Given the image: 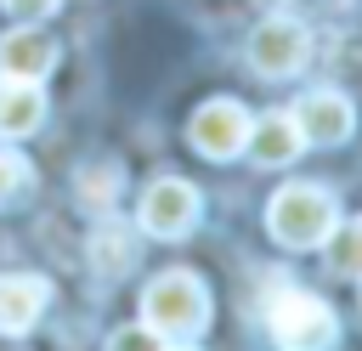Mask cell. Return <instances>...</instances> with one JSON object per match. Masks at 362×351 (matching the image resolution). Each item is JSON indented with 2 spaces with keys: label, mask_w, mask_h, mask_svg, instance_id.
I'll return each instance as SVG.
<instances>
[{
  "label": "cell",
  "mask_w": 362,
  "mask_h": 351,
  "mask_svg": "<svg viewBox=\"0 0 362 351\" xmlns=\"http://www.w3.org/2000/svg\"><path fill=\"white\" fill-rule=\"evenodd\" d=\"M198 215H204V198H198V187L181 181V176H158V181L141 192V232H147V238L175 243V238H187V232L198 226Z\"/></svg>",
  "instance_id": "5b68a950"
},
{
  "label": "cell",
  "mask_w": 362,
  "mask_h": 351,
  "mask_svg": "<svg viewBox=\"0 0 362 351\" xmlns=\"http://www.w3.org/2000/svg\"><path fill=\"white\" fill-rule=\"evenodd\" d=\"M45 119V91L34 79H6L0 85V136H28Z\"/></svg>",
  "instance_id": "8fae6325"
},
{
  "label": "cell",
  "mask_w": 362,
  "mask_h": 351,
  "mask_svg": "<svg viewBox=\"0 0 362 351\" xmlns=\"http://www.w3.org/2000/svg\"><path fill=\"white\" fill-rule=\"evenodd\" d=\"M334 221H339L334 192L328 187H311V181H288L266 204V232L283 249H322L328 232H334Z\"/></svg>",
  "instance_id": "3957f363"
},
{
  "label": "cell",
  "mask_w": 362,
  "mask_h": 351,
  "mask_svg": "<svg viewBox=\"0 0 362 351\" xmlns=\"http://www.w3.org/2000/svg\"><path fill=\"white\" fill-rule=\"evenodd\" d=\"M28 181H34L28 159H23V153H11V147H0V209H6V204H17V198L28 192Z\"/></svg>",
  "instance_id": "9a60e30c"
},
{
  "label": "cell",
  "mask_w": 362,
  "mask_h": 351,
  "mask_svg": "<svg viewBox=\"0 0 362 351\" xmlns=\"http://www.w3.org/2000/svg\"><path fill=\"white\" fill-rule=\"evenodd\" d=\"M328 243H334V272L362 277V215H356V221H334Z\"/></svg>",
  "instance_id": "5bb4252c"
},
{
  "label": "cell",
  "mask_w": 362,
  "mask_h": 351,
  "mask_svg": "<svg viewBox=\"0 0 362 351\" xmlns=\"http://www.w3.org/2000/svg\"><path fill=\"white\" fill-rule=\"evenodd\" d=\"M107 351H164V340H158L147 323H130V328H119V334L107 340Z\"/></svg>",
  "instance_id": "2e32d148"
},
{
  "label": "cell",
  "mask_w": 362,
  "mask_h": 351,
  "mask_svg": "<svg viewBox=\"0 0 362 351\" xmlns=\"http://www.w3.org/2000/svg\"><path fill=\"white\" fill-rule=\"evenodd\" d=\"M45 300H51V283L45 277L6 272L0 277V334H28L40 323V311H45Z\"/></svg>",
  "instance_id": "ba28073f"
},
{
  "label": "cell",
  "mask_w": 362,
  "mask_h": 351,
  "mask_svg": "<svg viewBox=\"0 0 362 351\" xmlns=\"http://www.w3.org/2000/svg\"><path fill=\"white\" fill-rule=\"evenodd\" d=\"M305 57H311V34H305L300 17H266V23H255V34H249V68L255 74L294 79L305 68Z\"/></svg>",
  "instance_id": "277c9868"
},
{
  "label": "cell",
  "mask_w": 362,
  "mask_h": 351,
  "mask_svg": "<svg viewBox=\"0 0 362 351\" xmlns=\"http://www.w3.org/2000/svg\"><path fill=\"white\" fill-rule=\"evenodd\" d=\"M170 351H192V340H187V345H170Z\"/></svg>",
  "instance_id": "ac0fdd59"
},
{
  "label": "cell",
  "mask_w": 362,
  "mask_h": 351,
  "mask_svg": "<svg viewBox=\"0 0 362 351\" xmlns=\"http://www.w3.org/2000/svg\"><path fill=\"white\" fill-rule=\"evenodd\" d=\"M187 142H192V153H204V159H215V164L238 159L243 142H249V113H243V102L209 96V102L187 119Z\"/></svg>",
  "instance_id": "8992f818"
},
{
  "label": "cell",
  "mask_w": 362,
  "mask_h": 351,
  "mask_svg": "<svg viewBox=\"0 0 362 351\" xmlns=\"http://www.w3.org/2000/svg\"><path fill=\"white\" fill-rule=\"evenodd\" d=\"M119 187H124V176H119V164H113V159L85 164V170H79V181H74V192H79V204H85L90 215H113Z\"/></svg>",
  "instance_id": "4fadbf2b"
},
{
  "label": "cell",
  "mask_w": 362,
  "mask_h": 351,
  "mask_svg": "<svg viewBox=\"0 0 362 351\" xmlns=\"http://www.w3.org/2000/svg\"><path fill=\"white\" fill-rule=\"evenodd\" d=\"M266 328H272L277 351H334V340H339L334 306L311 289H294V283L266 294Z\"/></svg>",
  "instance_id": "7a4b0ae2"
},
{
  "label": "cell",
  "mask_w": 362,
  "mask_h": 351,
  "mask_svg": "<svg viewBox=\"0 0 362 351\" xmlns=\"http://www.w3.org/2000/svg\"><path fill=\"white\" fill-rule=\"evenodd\" d=\"M90 266H96V277H124L130 266H136V232H124L119 221H102L96 232H90Z\"/></svg>",
  "instance_id": "7c38bea8"
},
{
  "label": "cell",
  "mask_w": 362,
  "mask_h": 351,
  "mask_svg": "<svg viewBox=\"0 0 362 351\" xmlns=\"http://www.w3.org/2000/svg\"><path fill=\"white\" fill-rule=\"evenodd\" d=\"M141 323L170 340V345H187L209 328V289L198 272H158L141 294Z\"/></svg>",
  "instance_id": "6da1fadb"
},
{
  "label": "cell",
  "mask_w": 362,
  "mask_h": 351,
  "mask_svg": "<svg viewBox=\"0 0 362 351\" xmlns=\"http://www.w3.org/2000/svg\"><path fill=\"white\" fill-rule=\"evenodd\" d=\"M288 119L300 125L305 147H339V142L356 130V102H351L345 91H334V85H317V91H305V96L294 102Z\"/></svg>",
  "instance_id": "52a82bcc"
},
{
  "label": "cell",
  "mask_w": 362,
  "mask_h": 351,
  "mask_svg": "<svg viewBox=\"0 0 362 351\" xmlns=\"http://www.w3.org/2000/svg\"><path fill=\"white\" fill-rule=\"evenodd\" d=\"M0 6H6L17 23H45V17H51L62 0H0Z\"/></svg>",
  "instance_id": "e0dca14e"
},
{
  "label": "cell",
  "mask_w": 362,
  "mask_h": 351,
  "mask_svg": "<svg viewBox=\"0 0 362 351\" xmlns=\"http://www.w3.org/2000/svg\"><path fill=\"white\" fill-rule=\"evenodd\" d=\"M57 68V45L40 34V28H11L6 40H0V74L6 79H45Z\"/></svg>",
  "instance_id": "30bf717a"
},
{
  "label": "cell",
  "mask_w": 362,
  "mask_h": 351,
  "mask_svg": "<svg viewBox=\"0 0 362 351\" xmlns=\"http://www.w3.org/2000/svg\"><path fill=\"white\" fill-rule=\"evenodd\" d=\"M243 153H249L260 170H272V164H294V159L305 153V136H300V125H294L288 113H266V119H249V142H243Z\"/></svg>",
  "instance_id": "9c48e42d"
}]
</instances>
